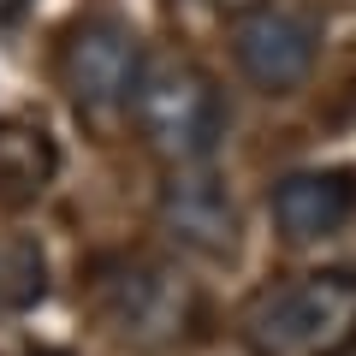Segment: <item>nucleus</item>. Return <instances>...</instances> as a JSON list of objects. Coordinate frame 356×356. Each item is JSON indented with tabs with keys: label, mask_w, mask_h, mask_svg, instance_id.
I'll use <instances>...</instances> for the list:
<instances>
[{
	"label": "nucleus",
	"mask_w": 356,
	"mask_h": 356,
	"mask_svg": "<svg viewBox=\"0 0 356 356\" xmlns=\"http://www.w3.org/2000/svg\"><path fill=\"white\" fill-rule=\"evenodd\" d=\"M243 344L255 356H350L356 350V273L321 267L255 291L243 303Z\"/></svg>",
	"instance_id": "f257e3e1"
},
{
	"label": "nucleus",
	"mask_w": 356,
	"mask_h": 356,
	"mask_svg": "<svg viewBox=\"0 0 356 356\" xmlns=\"http://www.w3.org/2000/svg\"><path fill=\"white\" fill-rule=\"evenodd\" d=\"M131 119L149 154L166 166H208L214 149L226 143V102L220 83L184 54H149L131 95Z\"/></svg>",
	"instance_id": "f03ea898"
},
{
	"label": "nucleus",
	"mask_w": 356,
	"mask_h": 356,
	"mask_svg": "<svg viewBox=\"0 0 356 356\" xmlns=\"http://www.w3.org/2000/svg\"><path fill=\"white\" fill-rule=\"evenodd\" d=\"M95 303H102L107 327L131 344H166L196 315L191 280L154 255H107L95 267Z\"/></svg>",
	"instance_id": "7ed1b4c3"
},
{
	"label": "nucleus",
	"mask_w": 356,
	"mask_h": 356,
	"mask_svg": "<svg viewBox=\"0 0 356 356\" xmlns=\"http://www.w3.org/2000/svg\"><path fill=\"white\" fill-rule=\"evenodd\" d=\"M143 36L125 18H77L60 42V83L72 95V107L83 119H119L131 113V95H137L143 77Z\"/></svg>",
	"instance_id": "20e7f679"
},
{
	"label": "nucleus",
	"mask_w": 356,
	"mask_h": 356,
	"mask_svg": "<svg viewBox=\"0 0 356 356\" xmlns=\"http://www.w3.org/2000/svg\"><path fill=\"white\" fill-rule=\"evenodd\" d=\"M154 220L178 250L208 255V261H226L243 232L238 202L214 166H166L161 191H154Z\"/></svg>",
	"instance_id": "39448f33"
},
{
	"label": "nucleus",
	"mask_w": 356,
	"mask_h": 356,
	"mask_svg": "<svg viewBox=\"0 0 356 356\" xmlns=\"http://www.w3.org/2000/svg\"><path fill=\"white\" fill-rule=\"evenodd\" d=\"M315 48H321L315 24L303 13L273 6V0L232 24V60H238V72L261 95H291V89H303V77L315 72Z\"/></svg>",
	"instance_id": "423d86ee"
},
{
	"label": "nucleus",
	"mask_w": 356,
	"mask_h": 356,
	"mask_svg": "<svg viewBox=\"0 0 356 356\" xmlns=\"http://www.w3.org/2000/svg\"><path fill=\"white\" fill-rule=\"evenodd\" d=\"M273 226L285 243H321L332 232L350 226L356 214V172L350 166H309V172H285L267 196Z\"/></svg>",
	"instance_id": "0eeeda50"
},
{
	"label": "nucleus",
	"mask_w": 356,
	"mask_h": 356,
	"mask_svg": "<svg viewBox=\"0 0 356 356\" xmlns=\"http://www.w3.org/2000/svg\"><path fill=\"white\" fill-rule=\"evenodd\" d=\"M54 178V143L36 125H0V196H36Z\"/></svg>",
	"instance_id": "6e6552de"
},
{
	"label": "nucleus",
	"mask_w": 356,
	"mask_h": 356,
	"mask_svg": "<svg viewBox=\"0 0 356 356\" xmlns=\"http://www.w3.org/2000/svg\"><path fill=\"white\" fill-rule=\"evenodd\" d=\"M202 6H208V13H226L232 24H238L243 13H255V6H267V0H202Z\"/></svg>",
	"instance_id": "1a4fd4ad"
},
{
	"label": "nucleus",
	"mask_w": 356,
	"mask_h": 356,
	"mask_svg": "<svg viewBox=\"0 0 356 356\" xmlns=\"http://www.w3.org/2000/svg\"><path fill=\"white\" fill-rule=\"evenodd\" d=\"M18 6H24V0H0V13H18Z\"/></svg>",
	"instance_id": "9d476101"
}]
</instances>
